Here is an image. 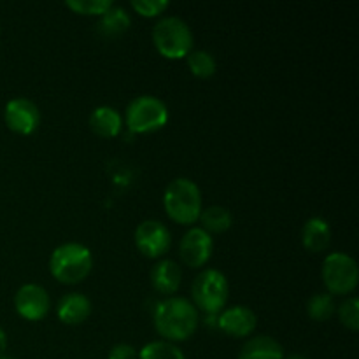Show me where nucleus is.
Here are the masks:
<instances>
[{"label":"nucleus","instance_id":"423d86ee","mask_svg":"<svg viewBox=\"0 0 359 359\" xmlns=\"http://www.w3.org/2000/svg\"><path fill=\"white\" fill-rule=\"evenodd\" d=\"M125 119L133 133H151L167 125L168 109L160 98L153 95H142L130 102Z\"/></svg>","mask_w":359,"mask_h":359},{"label":"nucleus","instance_id":"ddd939ff","mask_svg":"<svg viewBox=\"0 0 359 359\" xmlns=\"http://www.w3.org/2000/svg\"><path fill=\"white\" fill-rule=\"evenodd\" d=\"M91 311H93V307H91L90 298L81 293H69L58 302L56 314L62 323L76 326L86 321L91 316Z\"/></svg>","mask_w":359,"mask_h":359},{"label":"nucleus","instance_id":"393cba45","mask_svg":"<svg viewBox=\"0 0 359 359\" xmlns=\"http://www.w3.org/2000/svg\"><path fill=\"white\" fill-rule=\"evenodd\" d=\"M170 4L167 0H133L132 7L142 18H154L163 14Z\"/></svg>","mask_w":359,"mask_h":359},{"label":"nucleus","instance_id":"4468645a","mask_svg":"<svg viewBox=\"0 0 359 359\" xmlns=\"http://www.w3.org/2000/svg\"><path fill=\"white\" fill-rule=\"evenodd\" d=\"M181 269L172 259H160L151 270V283L161 294H174L181 286Z\"/></svg>","mask_w":359,"mask_h":359},{"label":"nucleus","instance_id":"4be33fe9","mask_svg":"<svg viewBox=\"0 0 359 359\" xmlns=\"http://www.w3.org/2000/svg\"><path fill=\"white\" fill-rule=\"evenodd\" d=\"M186 60H188V67L193 76L200 79H207L216 74V58L209 51H191L186 56Z\"/></svg>","mask_w":359,"mask_h":359},{"label":"nucleus","instance_id":"9d476101","mask_svg":"<svg viewBox=\"0 0 359 359\" xmlns=\"http://www.w3.org/2000/svg\"><path fill=\"white\" fill-rule=\"evenodd\" d=\"M4 119L9 130L20 135H32L39 128L41 112L39 107L28 98H13L4 109Z\"/></svg>","mask_w":359,"mask_h":359},{"label":"nucleus","instance_id":"f03ea898","mask_svg":"<svg viewBox=\"0 0 359 359\" xmlns=\"http://www.w3.org/2000/svg\"><path fill=\"white\" fill-rule=\"evenodd\" d=\"M49 270L58 283L77 284L86 279L93 270V256L86 245L67 242L53 251Z\"/></svg>","mask_w":359,"mask_h":359},{"label":"nucleus","instance_id":"f3484780","mask_svg":"<svg viewBox=\"0 0 359 359\" xmlns=\"http://www.w3.org/2000/svg\"><path fill=\"white\" fill-rule=\"evenodd\" d=\"M90 126L97 135L112 139V137L119 135V132H121L123 118L111 105H100V107L91 112Z\"/></svg>","mask_w":359,"mask_h":359},{"label":"nucleus","instance_id":"b1692460","mask_svg":"<svg viewBox=\"0 0 359 359\" xmlns=\"http://www.w3.org/2000/svg\"><path fill=\"white\" fill-rule=\"evenodd\" d=\"M339 318L346 328L351 332H358L359 330V300L356 297H351L344 302L339 307Z\"/></svg>","mask_w":359,"mask_h":359},{"label":"nucleus","instance_id":"0eeeda50","mask_svg":"<svg viewBox=\"0 0 359 359\" xmlns=\"http://www.w3.org/2000/svg\"><path fill=\"white\" fill-rule=\"evenodd\" d=\"M323 280L330 294H349L358 287L356 262L346 252H332L323 262Z\"/></svg>","mask_w":359,"mask_h":359},{"label":"nucleus","instance_id":"f8f14e48","mask_svg":"<svg viewBox=\"0 0 359 359\" xmlns=\"http://www.w3.org/2000/svg\"><path fill=\"white\" fill-rule=\"evenodd\" d=\"M256 314L244 305H233L217 314V328L228 337L244 339L256 330Z\"/></svg>","mask_w":359,"mask_h":359},{"label":"nucleus","instance_id":"a211bd4d","mask_svg":"<svg viewBox=\"0 0 359 359\" xmlns=\"http://www.w3.org/2000/svg\"><path fill=\"white\" fill-rule=\"evenodd\" d=\"M130 25H132L130 14L123 7L112 6L98 20V32L105 37H118L128 30Z\"/></svg>","mask_w":359,"mask_h":359},{"label":"nucleus","instance_id":"6e6552de","mask_svg":"<svg viewBox=\"0 0 359 359\" xmlns=\"http://www.w3.org/2000/svg\"><path fill=\"white\" fill-rule=\"evenodd\" d=\"M135 245L146 258H161L170 249L172 235L168 228L160 221H142L135 230Z\"/></svg>","mask_w":359,"mask_h":359},{"label":"nucleus","instance_id":"dca6fc26","mask_svg":"<svg viewBox=\"0 0 359 359\" xmlns=\"http://www.w3.org/2000/svg\"><path fill=\"white\" fill-rule=\"evenodd\" d=\"M284 349L276 339L269 335L252 337L242 346L238 359H284Z\"/></svg>","mask_w":359,"mask_h":359},{"label":"nucleus","instance_id":"bb28decb","mask_svg":"<svg viewBox=\"0 0 359 359\" xmlns=\"http://www.w3.org/2000/svg\"><path fill=\"white\" fill-rule=\"evenodd\" d=\"M7 349V335L2 328H0V356H4Z\"/></svg>","mask_w":359,"mask_h":359},{"label":"nucleus","instance_id":"39448f33","mask_svg":"<svg viewBox=\"0 0 359 359\" xmlns=\"http://www.w3.org/2000/svg\"><path fill=\"white\" fill-rule=\"evenodd\" d=\"M153 42L158 53L165 58H186L191 53L193 34L184 20L177 16H165L154 25Z\"/></svg>","mask_w":359,"mask_h":359},{"label":"nucleus","instance_id":"6ab92c4d","mask_svg":"<svg viewBox=\"0 0 359 359\" xmlns=\"http://www.w3.org/2000/svg\"><path fill=\"white\" fill-rule=\"evenodd\" d=\"M198 221L202 223V230H205L210 235L224 233L226 230H230L231 223H233V217H231V212L226 207L212 205L207 207V209H202Z\"/></svg>","mask_w":359,"mask_h":359},{"label":"nucleus","instance_id":"cd10ccee","mask_svg":"<svg viewBox=\"0 0 359 359\" xmlns=\"http://www.w3.org/2000/svg\"><path fill=\"white\" fill-rule=\"evenodd\" d=\"M284 359H309V358L304 356V354H291V356H287Z\"/></svg>","mask_w":359,"mask_h":359},{"label":"nucleus","instance_id":"9b49d317","mask_svg":"<svg viewBox=\"0 0 359 359\" xmlns=\"http://www.w3.org/2000/svg\"><path fill=\"white\" fill-rule=\"evenodd\" d=\"M214 251V241L202 228H191L184 233L179 244L181 259L191 269H200L210 259Z\"/></svg>","mask_w":359,"mask_h":359},{"label":"nucleus","instance_id":"c85d7f7f","mask_svg":"<svg viewBox=\"0 0 359 359\" xmlns=\"http://www.w3.org/2000/svg\"><path fill=\"white\" fill-rule=\"evenodd\" d=\"M0 359H13V358H7V356H0Z\"/></svg>","mask_w":359,"mask_h":359},{"label":"nucleus","instance_id":"f257e3e1","mask_svg":"<svg viewBox=\"0 0 359 359\" xmlns=\"http://www.w3.org/2000/svg\"><path fill=\"white\" fill-rule=\"evenodd\" d=\"M154 326L167 342H184L196 332L198 311L186 298L170 297L158 304L154 311Z\"/></svg>","mask_w":359,"mask_h":359},{"label":"nucleus","instance_id":"a878e982","mask_svg":"<svg viewBox=\"0 0 359 359\" xmlns=\"http://www.w3.org/2000/svg\"><path fill=\"white\" fill-rule=\"evenodd\" d=\"M107 359H139V353L135 347L130 344H116L111 351H109Z\"/></svg>","mask_w":359,"mask_h":359},{"label":"nucleus","instance_id":"20e7f679","mask_svg":"<svg viewBox=\"0 0 359 359\" xmlns=\"http://www.w3.org/2000/svg\"><path fill=\"white\" fill-rule=\"evenodd\" d=\"M228 294H230V284H228L226 276L219 270L207 269L193 280V305L196 311L200 309L207 316H217L221 311H224Z\"/></svg>","mask_w":359,"mask_h":359},{"label":"nucleus","instance_id":"7ed1b4c3","mask_svg":"<svg viewBox=\"0 0 359 359\" xmlns=\"http://www.w3.org/2000/svg\"><path fill=\"white\" fill-rule=\"evenodd\" d=\"M163 205L168 217L179 224H193L202 212V193L200 188L186 177H177L167 186Z\"/></svg>","mask_w":359,"mask_h":359},{"label":"nucleus","instance_id":"412c9836","mask_svg":"<svg viewBox=\"0 0 359 359\" xmlns=\"http://www.w3.org/2000/svg\"><path fill=\"white\" fill-rule=\"evenodd\" d=\"M335 302L330 293H318L307 302V314L312 321L325 323L335 314Z\"/></svg>","mask_w":359,"mask_h":359},{"label":"nucleus","instance_id":"1a4fd4ad","mask_svg":"<svg viewBox=\"0 0 359 359\" xmlns=\"http://www.w3.org/2000/svg\"><path fill=\"white\" fill-rule=\"evenodd\" d=\"M16 312L27 321H41L51 309L48 291L39 284H23L14 294Z\"/></svg>","mask_w":359,"mask_h":359},{"label":"nucleus","instance_id":"2eb2a0df","mask_svg":"<svg viewBox=\"0 0 359 359\" xmlns=\"http://www.w3.org/2000/svg\"><path fill=\"white\" fill-rule=\"evenodd\" d=\"M332 242V228L323 217H311L302 230V244L307 251L321 252Z\"/></svg>","mask_w":359,"mask_h":359},{"label":"nucleus","instance_id":"5701e85b","mask_svg":"<svg viewBox=\"0 0 359 359\" xmlns=\"http://www.w3.org/2000/svg\"><path fill=\"white\" fill-rule=\"evenodd\" d=\"M65 4L74 13L84 14V16H91V14L102 16L105 11H109L114 6L111 0H67Z\"/></svg>","mask_w":359,"mask_h":359},{"label":"nucleus","instance_id":"aec40b11","mask_svg":"<svg viewBox=\"0 0 359 359\" xmlns=\"http://www.w3.org/2000/svg\"><path fill=\"white\" fill-rule=\"evenodd\" d=\"M139 359H186V356L175 344L156 340V342L146 344L140 349Z\"/></svg>","mask_w":359,"mask_h":359}]
</instances>
